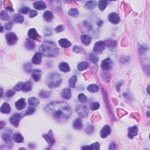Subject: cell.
Masks as SVG:
<instances>
[{"instance_id":"1","label":"cell","mask_w":150,"mask_h":150,"mask_svg":"<svg viewBox=\"0 0 150 150\" xmlns=\"http://www.w3.org/2000/svg\"><path fill=\"white\" fill-rule=\"evenodd\" d=\"M45 110L60 122L66 121L72 113L70 106L64 101L51 102L46 106Z\"/></svg>"},{"instance_id":"2","label":"cell","mask_w":150,"mask_h":150,"mask_svg":"<svg viewBox=\"0 0 150 150\" xmlns=\"http://www.w3.org/2000/svg\"><path fill=\"white\" fill-rule=\"evenodd\" d=\"M40 51L41 53L48 57H55L59 53L57 46L55 43L51 42L43 43L40 47Z\"/></svg>"},{"instance_id":"3","label":"cell","mask_w":150,"mask_h":150,"mask_svg":"<svg viewBox=\"0 0 150 150\" xmlns=\"http://www.w3.org/2000/svg\"><path fill=\"white\" fill-rule=\"evenodd\" d=\"M47 82L50 88H56L62 83V78L58 73H52L48 77Z\"/></svg>"},{"instance_id":"4","label":"cell","mask_w":150,"mask_h":150,"mask_svg":"<svg viewBox=\"0 0 150 150\" xmlns=\"http://www.w3.org/2000/svg\"><path fill=\"white\" fill-rule=\"evenodd\" d=\"M14 89L17 91L22 90L24 92H29L32 89V84L30 82H27L24 83L22 82H19L15 86Z\"/></svg>"},{"instance_id":"5","label":"cell","mask_w":150,"mask_h":150,"mask_svg":"<svg viewBox=\"0 0 150 150\" xmlns=\"http://www.w3.org/2000/svg\"><path fill=\"white\" fill-rule=\"evenodd\" d=\"M76 111L80 117L84 118L88 116L89 114L88 108L86 106L83 105H78L76 108Z\"/></svg>"},{"instance_id":"6","label":"cell","mask_w":150,"mask_h":150,"mask_svg":"<svg viewBox=\"0 0 150 150\" xmlns=\"http://www.w3.org/2000/svg\"><path fill=\"white\" fill-rule=\"evenodd\" d=\"M6 38L8 45H10L15 44L17 42V41H18V37L16 35V34L12 32H8V33L6 34Z\"/></svg>"},{"instance_id":"7","label":"cell","mask_w":150,"mask_h":150,"mask_svg":"<svg viewBox=\"0 0 150 150\" xmlns=\"http://www.w3.org/2000/svg\"><path fill=\"white\" fill-rule=\"evenodd\" d=\"M105 43L103 41H99V42H97L95 43L93 51L95 53H100L105 49Z\"/></svg>"},{"instance_id":"8","label":"cell","mask_w":150,"mask_h":150,"mask_svg":"<svg viewBox=\"0 0 150 150\" xmlns=\"http://www.w3.org/2000/svg\"><path fill=\"white\" fill-rule=\"evenodd\" d=\"M21 118L22 116L20 114H14L10 117V121L13 125L15 126V127H17L19 125V121H20Z\"/></svg>"},{"instance_id":"9","label":"cell","mask_w":150,"mask_h":150,"mask_svg":"<svg viewBox=\"0 0 150 150\" xmlns=\"http://www.w3.org/2000/svg\"><path fill=\"white\" fill-rule=\"evenodd\" d=\"M112 61L110 58H107L104 59L101 63V67L103 70H108L112 68Z\"/></svg>"},{"instance_id":"10","label":"cell","mask_w":150,"mask_h":150,"mask_svg":"<svg viewBox=\"0 0 150 150\" xmlns=\"http://www.w3.org/2000/svg\"><path fill=\"white\" fill-rule=\"evenodd\" d=\"M28 36L32 40H36V41H40L41 39V36L39 35L38 32L36 31L35 29L34 28H32L29 30L28 32Z\"/></svg>"},{"instance_id":"11","label":"cell","mask_w":150,"mask_h":150,"mask_svg":"<svg viewBox=\"0 0 150 150\" xmlns=\"http://www.w3.org/2000/svg\"><path fill=\"white\" fill-rule=\"evenodd\" d=\"M108 20L114 24H117L120 21V17L118 14H116V13L113 12L111 13L108 15Z\"/></svg>"},{"instance_id":"12","label":"cell","mask_w":150,"mask_h":150,"mask_svg":"<svg viewBox=\"0 0 150 150\" xmlns=\"http://www.w3.org/2000/svg\"><path fill=\"white\" fill-rule=\"evenodd\" d=\"M111 132V129L109 125H106L105 126H104L103 129H101L100 131V136L101 138H106L110 134Z\"/></svg>"},{"instance_id":"13","label":"cell","mask_w":150,"mask_h":150,"mask_svg":"<svg viewBox=\"0 0 150 150\" xmlns=\"http://www.w3.org/2000/svg\"><path fill=\"white\" fill-rule=\"evenodd\" d=\"M34 6L35 9L38 10H45L46 8V5L44 2L42 1H35L34 3Z\"/></svg>"},{"instance_id":"14","label":"cell","mask_w":150,"mask_h":150,"mask_svg":"<svg viewBox=\"0 0 150 150\" xmlns=\"http://www.w3.org/2000/svg\"><path fill=\"white\" fill-rule=\"evenodd\" d=\"M26 106V103L25 99L22 98L18 100L15 103V107L17 108V110H21L23 109Z\"/></svg>"},{"instance_id":"15","label":"cell","mask_w":150,"mask_h":150,"mask_svg":"<svg viewBox=\"0 0 150 150\" xmlns=\"http://www.w3.org/2000/svg\"><path fill=\"white\" fill-rule=\"evenodd\" d=\"M61 96L65 99L69 100L71 97V90L69 88H65L62 91Z\"/></svg>"},{"instance_id":"16","label":"cell","mask_w":150,"mask_h":150,"mask_svg":"<svg viewBox=\"0 0 150 150\" xmlns=\"http://www.w3.org/2000/svg\"><path fill=\"white\" fill-rule=\"evenodd\" d=\"M43 137L44 138L45 140H46V141H48V143L51 145H53L54 143H55V139H54L53 136L52 135L51 131H50L48 134H47L46 135H43Z\"/></svg>"},{"instance_id":"17","label":"cell","mask_w":150,"mask_h":150,"mask_svg":"<svg viewBox=\"0 0 150 150\" xmlns=\"http://www.w3.org/2000/svg\"><path fill=\"white\" fill-rule=\"evenodd\" d=\"M138 133V129L136 126H134V127L130 128L129 129V134L128 136L130 138H133L134 136L137 135Z\"/></svg>"},{"instance_id":"18","label":"cell","mask_w":150,"mask_h":150,"mask_svg":"<svg viewBox=\"0 0 150 150\" xmlns=\"http://www.w3.org/2000/svg\"><path fill=\"white\" fill-rule=\"evenodd\" d=\"M41 60H42V55L41 53H37L32 58V62L34 64L39 65L41 64Z\"/></svg>"},{"instance_id":"19","label":"cell","mask_w":150,"mask_h":150,"mask_svg":"<svg viewBox=\"0 0 150 150\" xmlns=\"http://www.w3.org/2000/svg\"><path fill=\"white\" fill-rule=\"evenodd\" d=\"M11 112L10 104L7 103H4L1 107V112L4 114H8Z\"/></svg>"},{"instance_id":"20","label":"cell","mask_w":150,"mask_h":150,"mask_svg":"<svg viewBox=\"0 0 150 150\" xmlns=\"http://www.w3.org/2000/svg\"><path fill=\"white\" fill-rule=\"evenodd\" d=\"M59 43L60 46L61 47L66 48H69L71 46L72 43L69 41H68L66 39H61L59 41Z\"/></svg>"},{"instance_id":"21","label":"cell","mask_w":150,"mask_h":150,"mask_svg":"<svg viewBox=\"0 0 150 150\" xmlns=\"http://www.w3.org/2000/svg\"><path fill=\"white\" fill-rule=\"evenodd\" d=\"M73 126L74 127V129H76V130H80L82 129V127H83V123H82V120L78 118L75 120L73 122Z\"/></svg>"},{"instance_id":"22","label":"cell","mask_w":150,"mask_h":150,"mask_svg":"<svg viewBox=\"0 0 150 150\" xmlns=\"http://www.w3.org/2000/svg\"><path fill=\"white\" fill-rule=\"evenodd\" d=\"M59 69L63 72H68L70 70V68L69 65L66 62H62L59 65Z\"/></svg>"},{"instance_id":"23","label":"cell","mask_w":150,"mask_h":150,"mask_svg":"<svg viewBox=\"0 0 150 150\" xmlns=\"http://www.w3.org/2000/svg\"><path fill=\"white\" fill-rule=\"evenodd\" d=\"M41 76V71L40 70H34L32 72V77L35 82H38L40 80Z\"/></svg>"},{"instance_id":"24","label":"cell","mask_w":150,"mask_h":150,"mask_svg":"<svg viewBox=\"0 0 150 150\" xmlns=\"http://www.w3.org/2000/svg\"><path fill=\"white\" fill-rule=\"evenodd\" d=\"M81 40L84 45H89L92 41V38L88 35H83L81 36Z\"/></svg>"},{"instance_id":"25","label":"cell","mask_w":150,"mask_h":150,"mask_svg":"<svg viewBox=\"0 0 150 150\" xmlns=\"http://www.w3.org/2000/svg\"><path fill=\"white\" fill-rule=\"evenodd\" d=\"M28 103L32 107H36L40 104V100L36 97H31L28 100Z\"/></svg>"},{"instance_id":"26","label":"cell","mask_w":150,"mask_h":150,"mask_svg":"<svg viewBox=\"0 0 150 150\" xmlns=\"http://www.w3.org/2000/svg\"><path fill=\"white\" fill-rule=\"evenodd\" d=\"M53 18V15L51 11H47L45 12L44 14H43V18L45 19V21L48 22L51 21Z\"/></svg>"},{"instance_id":"27","label":"cell","mask_w":150,"mask_h":150,"mask_svg":"<svg viewBox=\"0 0 150 150\" xmlns=\"http://www.w3.org/2000/svg\"><path fill=\"white\" fill-rule=\"evenodd\" d=\"M100 148V144L98 143H95L90 146H84L82 148L83 149H99Z\"/></svg>"},{"instance_id":"28","label":"cell","mask_w":150,"mask_h":150,"mask_svg":"<svg viewBox=\"0 0 150 150\" xmlns=\"http://www.w3.org/2000/svg\"><path fill=\"white\" fill-rule=\"evenodd\" d=\"M13 139H14V141L15 142H16L17 143H22L23 141V137L22 136V135L18 133H17L14 135V136H13Z\"/></svg>"},{"instance_id":"29","label":"cell","mask_w":150,"mask_h":150,"mask_svg":"<svg viewBox=\"0 0 150 150\" xmlns=\"http://www.w3.org/2000/svg\"><path fill=\"white\" fill-rule=\"evenodd\" d=\"M13 18H14V21L15 22L18 23H22L23 22V21H24V18H23V16H22L21 15L18 14H14V17H13Z\"/></svg>"},{"instance_id":"30","label":"cell","mask_w":150,"mask_h":150,"mask_svg":"<svg viewBox=\"0 0 150 150\" xmlns=\"http://www.w3.org/2000/svg\"><path fill=\"white\" fill-rule=\"evenodd\" d=\"M99 90V86L96 85V84H90L88 87V90L89 92L92 93H96Z\"/></svg>"},{"instance_id":"31","label":"cell","mask_w":150,"mask_h":150,"mask_svg":"<svg viewBox=\"0 0 150 150\" xmlns=\"http://www.w3.org/2000/svg\"><path fill=\"white\" fill-rule=\"evenodd\" d=\"M25 46L28 49H33L35 47V43L31 40H27L25 42Z\"/></svg>"},{"instance_id":"32","label":"cell","mask_w":150,"mask_h":150,"mask_svg":"<svg viewBox=\"0 0 150 150\" xmlns=\"http://www.w3.org/2000/svg\"><path fill=\"white\" fill-rule=\"evenodd\" d=\"M96 1H88L87 2L86 5H85V7L88 10H93L96 7Z\"/></svg>"},{"instance_id":"33","label":"cell","mask_w":150,"mask_h":150,"mask_svg":"<svg viewBox=\"0 0 150 150\" xmlns=\"http://www.w3.org/2000/svg\"><path fill=\"white\" fill-rule=\"evenodd\" d=\"M77 77L76 76H73L69 80V86L72 88H74L75 87L76 83L77 82Z\"/></svg>"},{"instance_id":"34","label":"cell","mask_w":150,"mask_h":150,"mask_svg":"<svg viewBox=\"0 0 150 150\" xmlns=\"http://www.w3.org/2000/svg\"><path fill=\"white\" fill-rule=\"evenodd\" d=\"M88 67V64L86 62L80 63V64L78 65V66H77V69L79 71H83V70H86Z\"/></svg>"},{"instance_id":"35","label":"cell","mask_w":150,"mask_h":150,"mask_svg":"<svg viewBox=\"0 0 150 150\" xmlns=\"http://www.w3.org/2000/svg\"><path fill=\"white\" fill-rule=\"evenodd\" d=\"M108 5L107 1H100L99 3V8L100 11H104Z\"/></svg>"},{"instance_id":"36","label":"cell","mask_w":150,"mask_h":150,"mask_svg":"<svg viewBox=\"0 0 150 150\" xmlns=\"http://www.w3.org/2000/svg\"><path fill=\"white\" fill-rule=\"evenodd\" d=\"M68 14L70 16L73 17H76L79 15V11L77 9H75V8H72L69 11Z\"/></svg>"},{"instance_id":"37","label":"cell","mask_w":150,"mask_h":150,"mask_svg":"<svg viewBox=\"0 0 150 150\" xmlns=\"http://www.w3.org/2000/svg\"><path fill=\"white\" fill-rule=\"evenodd\" d=\"M51 92H48V91H42L40 93V96L41 98L43 99H46L48 98V97L51 96Z\"/></svg>"},{"instance_id":"38","label":"cell","mask_w":150,"mask_h":150,"mask_svg":"<svg viewBox=\"0 0 150 150\" xmlns=\"http://www.w3.org/2000/svg\"><path fill=\"white\" fill-rule=\"evenodd\" d=\"M78 99H79L80 103H85L87 100H88L87 97L83 93H80V94H79V96H78Z\"/></svg>"},{"instance_id":"39","label":"cell","mask_w":150,"mask_h":150,"mask_svg":"<svg viewBox=\"0 0 150 150\" xmlns=\"http://www.w3.org/2000/svg\"><path fill=\"white\" fill-rule=\"evenodd\" d=\"M0 18L2 19V20H7V19H9V16H8V15L6 12L4 11H2L1 12V14H0Z\"/></svg>"},{"instance_id":"40","label":"cell","mask_w":150,"mask_h":150,"mask_svg":"<svg viewBox=\"0 0 150 150\" xmlns=\"http://www.w3.org/2000/svg\"><path fill=\"white\" fill-rule=\"evenodd\" d=\"M100 107V104L99 103L97 102H94V103H92L90 104V109L94 111V110H96L98 109V108Z\"/></svg>"},{"instance_id":"41","label":"cell","mask_w":150,"mask_h":150,"mask_svg":"<svg viewBox=\"0 0 150 150\" xmlns=\"http://www.w3.org/2000/svg\"><path fill=\"white\" fill-rule=\"evenodd\" d=\"M35 112V109L34 107H29L28 110L26 111L25 113V116H28V115H31L34 113Z\"/></svg>"},{"instance_id":"42","label":"cell","mask_w":150,"mask_h":150,"mask_svg":"<svg viewBox=\"0 0 150 150\" xmlns=\"http://www.w3.org/2000/svg\"><path fill=\"white\" fill-rule=\"evenodd\" d=\"M29 11V8L27 6H23V7L20 8L19 10V12L23 14H27Z\"/></svg>"},{"instance_id":"43","label":"cell","mask_w":150,"mask_h":150,"mask_svg":"<svg viewBox=\"0 0 150 150\" xmlns=\"http://www.w3.org/2000/svg\"><path fill=\"white\" fill-rule=\"evenodd\" d=\"M2 137H3V140L4 141H6V142H10L11 141V136L9 134H6V133H4L2 136Z\"/></svg>"},{"instance_id":"44","label":"cell","mask_w":150,"mask_h":150,"mask_svg":"<svg viewBox=\"0 0 150 150\" xmlns=\"http://www.w3.org/2000/svg\"><path fill=\"white\" fill-rule=\"evenodd\" d=\"M64 29H65L64 26L60 25L58 26V27L55 28V31L56 32H60L64 31Z\"/></svg>"},{"instance_id":"45","label":"cell","mask_w":150,"mask_h":150,"mask_svg":"<svg viewBox=\"0 0 150 150\" xmlns=\"http://www.w3.org/2000/svg\"><path fill=\"white\" fill-rule=\"evenodd\" d=\"M90 59L94 63H97L99 60V58L97 56L93 55V54L90 55Z\"/></svg>"},{"instance_id":"46","label":"cell","mask_w":150,"mask_h":150,"mask_svg":"<svg viewBox=\"0 0 150 150\" xmlns=\"http://www.w3.org/2000/svg\"><path fill=\"white\" fill-rule=\"evenodd\" d=\"M14 94H15V92H14V91H13V90H8L7 92L6 93V96H7L8 97H12Z\"/></svg>"},{"instance_id":"47","label":"cell","mask_w":150,"mask_h":150,"mask_svg":"<svg viewBox=\"0 0 150 150\" xmlns=\"http://www.w3.org/2000/svg\"><path fill=\"white\" fill-rule=\"evenodd\" d=\"M38 15V12H37L35 10H31L29 13V17L30 18H34L35 16H36Z\"/></svg>"},{"instance_id":"48","label":"cell","mask_w":150,"mask_h":150,"mask_svg":"<svg viewBox=\"0 0 150 150\" xmlns=\"http://www.w3.org/2000/svg\"><path fill=\"white\" fill-rule=\"evenodd\" d=\"M73 51L76 52V53H79V52L82 51V49L80 47L77 46H75L73 47Z\"/></svg>"},{"instance_id":"49","label":"cell","mask_w":150,"mask_h":150,"mask_svg":"<svg viewBox=\"0 0 150 150\" xmlns=\"http://www.w3.org/2000/svg\"><path fill=\"white\" fill-rule=\"evenodd\" d=\"M11 23H7V24H6L5 25V28H6V29H7V30H10L11 29Z\"/></svg>"},{"instance_id":"50","label":"cell","mask_w":150,"mask_h":150,"mask_svg":"<svg viewBox=\"0 0 150 150\" xmlns=\"http://www.w3.org/2000/svg\"><path fill=\"white\" fill-rule=\"evenodd\" d=\"M115 146L116 145H114V144H112L110 145V148H109V149H115L116 148V147H115Z\"/></svg>"},{"instance_id":"51","label":"cell","mask_w":150,"mask_h":150,"mask_svg":"<svg viewBox=\"0 0 150 150\" xmlns=\"http://www.w3.org/2000/svg\"><path fill=\"white\" fill-rule=\"evenodd\" d=\"M1 97H2V95H3V89H1Z\"/></svg>"},{"instance_id":"52","label":"cell","mask_w":150,"mask_h":150,"mask_svg":"<svg viewBox=\"0 0 150 150\" xmlns=\"http://www.w3.org/2000/svg\"><path fill=\"white\" fill-rule=\"evenodd\" d=\"M1 32H3V27H2V26H1Z\"/></svg>"},{"instance_id":"53","label":"cell","mask_w":150,"mask_h":150,"mask_svg":"<svg viewBox=\"0 0 150 150\" xmlns=\"http://www.w3.org/2000/svg\"><path fill=\"white\" fill-rule=\"evenodd\" d=\"M149 86L148 87V89H148V93H149Z\"/></svg>"}]
</instances>
